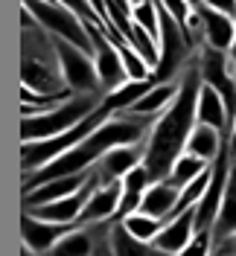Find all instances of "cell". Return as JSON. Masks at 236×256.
<instances>
[{
  "mask_svg": "<svg viewBox=\"0 0 236 256\" xmlns=\"http://www.w3.org/2000/svg\"><path fill=\"white\" fill-rule=\"evenodd\" d=\"M198 58V56H195ZM198 90H201V79H198V67L195 62L178 79V96L172 105L155 120V126L146 134V152H143V169L152 184L163 180L175 166V160L184 154V146L192 126H195V102H198Z\"/></svg>",
  "mask_w": 236,
  "mask_h": 256,
  "instance_id": "6da1fadb",
  "label": "cell"
},
{
  "mask_svg": "<svg viewBox=\"0 0 236 256\" xmlns=\"http://www.w3.org/2000/svg\"><path fill=\"white\" fill-rule=\"evenodd\" d=\"M111 116H114V114H111L105 105H99L91 116H85L79 126H73L70 131H64V134L53 137V140H41V143H21V178L38 172L41 166H47V163H53L56 158H62L64 152L76 148V146L82 143V140H88L99 126H105Z\"/></svg>",
  "mask_w": 236,
  "mask_h": 256,
  "instance_id": "7a4b0ae2",
  "label": "cell"
},
{
  "mask_svg": "<svg viewBox=\"0 0 236 256\" xmlns=\"http://www.w3.org/2000/svg\"><path fill=\"white\" fill-rule=\"evenodd\" d=\"M102 105V94H85V96H70L59 108L32 116V120H21V143H41V140H53L64 131L79 126L85 116H91Z\"/></svg>",
  "mask_w": 236,
  "mask_h": 256,
  "instance_id": "3957f363",
  "label": "cell"
},
{
  "mask_svg": "<svg viewBox=\"0 0 236 256\" xmlns=\"http://www.w3.org/2000/svg\"><path fill=\"white\" fill-rule=\"evenodd\" d=\"M30 18L41 26V30L59 38L64 44H73L82 52H91L94 56V47H91V38H88V30L85 24L76 18V12L67 6V3H21Z\"/></svg>",
  "mask_w": 236,
  "mask_h": 256,
  "instance_id": "277c9868",
  "label": "cell"
},
{
  "mask_svg": "<svg viewBox=\"0 0 236 256\" xmlns=\"http://www.w3.org/2000/svg\"><path fill=\"white\" fill-rule=\"evenodd\" d=\"M192 12H195L198 30H201V44L207 50L227 56L236 35V0H230V3L201 0V3H192Z\"/></svg>",
  "mask_w": 236,
  "mask_h": 256,
  "instance_id": "5b68a950",
  "label": "cell"
},
{
  "mask_svg": "<svg viewBox=\"0 0 236 256\" xmlns=\"http://www.w3.org/2000/svg\"><path fill=\"white\" fill-rule=\"evenodd\" d=\"M195 67H198L201 84H207L224 102L227 120L233 122V116H236V73H233V67H230V62H227V56L224 52H216V50H207L201 44L198 58H195Z\"/></svg>",
  "mask_w": 236,
  "mask_h": 256,
  "instance_id": "8992f818",
  "label": "cell"
},
{
  "mask_svg": "<svg viewBox=\"0 0 236 256\" xmlns=\"http://www.w3.org/2000/svg\"><path fill=\"white\" fill-rule=\"evenodd\" d=\"M56 41V58H59V73L62 82L70 94L85 96V94H102L99 90V79H96V67H94V56L82 52L73 44H64L59 38Z\"/></svg>",
  "mask_w": 236,
  "mask_h": 256,
  "instance_id": "52a82bcc",
  "label": "cell"
},
{
  "mask_svg": "<svg viewBox=\"0 0 236 256\" xmlns=\"http://www.w3.org/2000/svg\"><path fill=\"white\" fill-rule=\"evenodd\" d=\"M227 172H230V154H227V143L221 146L219 158L210 163V180L201 195V201L195 204V233L210 230L216 216H219L221 198H224V184H227Z\"/></svg>",
  "mask_w": 236,
  "mask_h": 256,
  "instance_id": "ba28073f",
  "label": "cell"
},
{
  "mask_svg": "<svg viewBox=\"0 0 236 256\" xmlns=\"http://www.w3.org/2000/svg\"><path fill=\"white\" fill-rule=\"evenodd\" d=\"M99 186L96 175L70 198H62V201H50V204H41V207H32V210H24L27 216L32 218H41V222H50V224H64V227H76L82 210L88 204V198L94 195V190Z\"/></svg>",
  "mask_w": 236,
  "mask_h": 256,
  "instance_id": "9c48e42d",
  "label": "cell"
},
{
  "mask_svg": "<svg viewBox=\"0 0 236 256\" xmlns=\"http://www.w3.org/2000/svg\"><path fill=\"white\" fill-rule=\"evenodd\" d=\"M143 152H146V146L143 143L117 146V148L105 152L102 158L96 160V166H94V175H96V180H99V186L120 184L134 166H140L143 163Z\"/></svg>",
  "mask_w": 236,
  "mask_h": 256,
  "instance_id": "30bf717a",
  "label": "cell"
},
{
  "mask_svg": "<svg viewBox=\"0 0 236 256\" xmlns=\"http://www.w3.org/2000/svg\"><path fill=\"white\" fill-rule=\"evenodd\" d=\"M91 178H94V169L79 172V175H67V178L47 180V184H41V186H35V190H30V192H21V204H24V210H32V207H41V204H50V201L70 198V195H76Z\"/></svg>",
  "mask_w": 236,
  "mask_h": 256,
  "instance_id": "8fae6325",
  "label": "cell"
},
{
  "mask_svg": "<svg viewBox=\"0 0 236 256\" xmlns=\"http://www.w3.org/2000/svg\"><path fill=\"white\" fill-rule=\"evenodd\" d=\"M73 227H64V224H50L41 218H32V216H21V236H24V250H30L35 256H47L56 242L62 239L64 233H70Z\"/></svg>",
  "mask_w": 236,
  "mask_h": 256,
  "instance_id": "7c38bea8",
  "label": "cell"
},
{
  "mask_svg": "<svg viewBox=\"0 0 236 256\" xmlns=\"http://www.w3.org/2000/svg\"><path fill=\"white\" fill-rule=\"evenodd\" d=\"M192 236H195V207L184 210V212H178V216H169V218L163 222V227H160V233L152 239V244H155L160 254L175 256Z\"/></svg>",
  "mask_w": 236,
  "mask_h": 256,
  "instance_id": "4fadbf2b",
  "label": "cell"
},
{
  "mask_svg": "<svg viewBox=\"0 0 236 256\" xmlns=\"http://www.w3.org/2000/svg\"><path fill=\"white\" fill-rule=\"evenodd\" d=\"M120 195L123 186L120 184H108V186H96L94 195L88 198V204L79 216L76 227H91V224H114L117 207H120Z\"/></svg>",
  "mask_w": 236,
  "mask_h": 256,
  "instance_id": "5bb4252c",
  "label": "cell"
},
{
  "mask_svg": "<svg viewBox=\"0 0 236 256\" xmlns=\"http://www.w3.org/2000/svg\"><path fill=\"white\" fill-rule=\"evenodd\" d=\"M236 233V158H230V172H227V184H224V198H221L219 216L210 227L213 236V248L221 244L224 239H230Z\"/></svg>",
  "mask_w": 236,
  "mask_h": 256,
  "instance_id": "9a60e30c",
  "label": "cell"
},
{
  "mask_svg": "<svg viewBox=\"0 0 236 256\" xmlns=\"http://www.w3.org/2000/svg\"><path fill=\"white\" fill-rule=\"evenodd\" d=\"M178 96V79L175 82H160V84H152L146 94L128 108L126 114H131V116H140V120H152L155 122L160 114L166 111L169 105H172V99Z\"/></svg>",
  "mask_w": 236,
  "mask_h": 256,
  "instance_id": "2e32d148",
  "label": "cell"
},
{
  "mask_svg": "<svg viewBox=\"0 0 236 256\" xmlns=\"http://www.w3.org/2000/svg\"><path fill=\"white\" fill-rule=\"evenodd\" d=\"M175 204H178V190H172L166 180H157V184L146 186L137 212L149 216V218H157V222H166L175 212Z\"/></svg>",
  "mask_w": 236,
  "mask_h": 256,
  "instance_id": "e0dca14e",
  "label": "cell"
},
{
  "mask_svg": "<svg viewBox=\"0 0 236 256\" xmlns=\"http://www.w3.org/2000/svg\"><path fill=\"white\" fill-rule=\"evenodd\" d=\"M195 122L216 128L224 140H227V134H230V120H227V111H224V102H221V99L213 94L207 84H201V90H198V102H195Z\"/></svg>",
  "mask_w": 236,
  "mask_h": 256,
  "instance_id": "ac0fdd59",
  "label": "cell"
},
{
  "mask_svg": "<svg viewBox=\"0 0 236 256\" xmlns=\"http://www.w3.org/2000/svg\"><path fill=\"white\" fill-rule=\"evenodd\" d=\"M149 184H152V180H149V175H146L143 163H140V166H134V169H131V172L120 180L123 195H120V207H117L114 224H120L123 218H128L131 212H137V207H140V198H143V192H146V186H149Z\"/></svg>",
  "mask_w": 236,
  "mask_h": 256,
  "instance_id": "d6986e66",
  "label": "cell"
},
{
  "mask_svg": "<svg viewBox=\"0 0 236 256\" xmlns=\"http://www.w3.org/2000/svg\"><path fill=\"white\" fill-rule=\"evenodd\" d=\"M224 143H227V140L221 137L216 128L195 122L192 131H189V137H187L184 154H192V158L204 160V163H213V160L219 158V152H221V146H224Z\"/></svg>",
  "mask_w": 236,
  "mask_h": 256,
  "instance_id": "ffe728a7",
  "label": "cell"
},
{
  "mask_svg": "<svg viewBox=\"0 0 236 256\" xmlns=\"http://www.w3.org/2000/svg\"><path fill=\"white\" fill-rule=\"evenodd\" d=\"M94 236H96V224L73 227L70 233H64L62 239L56 242V248L47 256H91L94 254Z\"/></svg>",
  "mask_w": 236,
  "mask_h": 256,
  "instance_id": "44dd1931",
  "label": "cell"
},
{
  "mask_svg": "<svg viewBox=\"0 0 236 256\" xmlns=\"http://www.w3.org/2000/svg\"><path fill=\"white\" fill-rule=\"evenodd\" d=\"M108 242H111V254L114 256H166L160 254L155 244L128 236L123 224H111L108 227Z\"/></svg>",
  "mask_w": 236,
  "mask_h": 256,
  "instance_id": "7402d4cb",
  "label": "cell"
},
{
  "mask_svg": "<svg viewBox=\"0 0 236 256\" xmlns=\"http://www.w3.org/2000/svg\"><path fill=\"white\" fill-rule=\"evenodd\" d=\"M207 169H210V163H204V160H198V158H192V154H181V158L175 160V166L169 169V175L163 178L172 190H184L187 184H192L198 175H204Z\"/></svg>",
  "mask_w": 236,
  "mask_h": 256,
  "instance_id": "603a6c76",
  "label": "cell"
},
{
  "mask_svg": "<svg viewBox=\"0 0 236 256\" xmlns=\"http://www.w3.org/2000/svg\"><path fill=\"white\" fill-rule=\"evenodd\" d=\"M128 12H131V20H134V26H140L152 41H160V12H157V3H149V0H143V3H128Z\"/></svg>",
  "mask_w": 236,
  "mask_h": 256,
  "instance_id": "cb8c5ba5",
  "label": "cell"
},
{
  "mask_svg": "<svg viewBox=\"0 0 236 256\" xmlns=\"http://www.w3.org/2000/svg\"><path fill=\"white\" fill-rule=\"evenodd\" d=\"M120 224L126 227L128 236H134V239H140V242H149V244H152V239H155L157 233H160V227H163V222L149 218V216H143V212H131V216L123 218Z\"/></svg>",
  "mask_w": 236,
  "mask_h": 256,
  "instance_id": "d4e9b609",
  "label": "cell"
},
{
  "mask_svg": "<svg viewBox=\"0 0 236 256\" xmlns=\"http://www.w3.org/2000/svg\"><path fill=\"white\" fill-rule=\"evenodd\" d=\"M175 256H213V236H210V230L195 233Z\"/></svg>",
  "mask_w": 236,
  "mask_h": 256,
  "instance_id": "484cf974",
  "label": "cell"
},
{
  "mask_svg": "<svg viewBox=\"0 0 236 256\" xmlns=\"http://www.w3.org/2000/svg\"><path fill=\"white\" fill-rule=\"evenodd\" d=\"M213 256H236V233L230 239H224L221 244H216L213 248Z\"/></svg>",
  "mask_w": 236,
  "mask_h": 256,
  "instance_id": "4316f807",
  "label": "cell"
},
{
  "mask_svg": "<svg viewBox=\"0 0 236 256\" xmlns=\"http://www.w3.org/2000/svg\"><path fill=\"white\" fill-rule=\"evenodd\" d=\"M227 154L236 158V116H233V122H230V134H227Z\"/></svg>",
  "mask_w": 236,
  "mask_h": 256,
  "instance_id": "83f0119b",
  "label": "cell"
},
{
  "mask_svg": "<svg viewBox=\"0 0 236 256\" xmlns=\"http://www.w3.org/2000/svg\"><path fill=\"white\" fill-rule=\"evenodd\" d=\"M227 62H230V67H233V73H236V35H233V44H230V50H227Z\"/></svg>",
  "mask_w": 236,
  "mask_h": 256,
  "instance_id": "f1b7e54d",
  "label": "cell"
}]
</instances>
